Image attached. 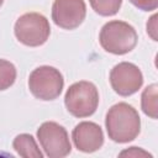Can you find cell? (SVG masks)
Instances as JSON below:
<instances>
[{
	"label": "cell",
	"mask_w": 158,
	"mask_h": 158,
	"mask_svg": "<svg viewBox=\"0 0 158 158\" xmlns=\"http://www.w3.org/2000/svg\"><path fill=\"white\" fill-rule=\"evenodd\" d=\"M105 127L109 138L114 142L127 143L139 135L141 118L132 105L118 102L109 109L105 117Z\"/></svg>",
	"instance_id": "6da1fadb"
},
{
	"label": "cell",
	"mask_w": 158,
	"mask_h": 158,
	"mask_svg": "<svg viewBox=\"0 0 158 158\" xmlns=\"http://www.w3.org/2000/svg\"><path fill=\"white\" fill-rule=\"evenodd\" d=\"M137 32L130 23L120 20L106 22L99 35L101 47L112 54H126L131 52L137 44Z\"/></svg>",
	"instance_id": "7a4b0ae2"
},
{
	"label": "cell",
	"mask_w": 158,
	"mask_h": 158,
	"mask_svg": "<svg viewBox=\"0 0 158 158\" xmlns=\"http://www.w3.org/2000/svg\"><path fill=\"white\" fill-rule=\"evenodd\" d=\"M64 104L73 116L79 118L89 117L98 109L99 91L90 81H77L68 88L64 96Z\"/></svg>",
	"instance_id": "3957f363"
},
{
	"label": "cell",
	"mask_w": 158,
	"mask_h": 158,
	"mask_svg": "<svg viewBox=\"0 0 158 158\" xmlns=\"http://www.w3.org/2000/svg\"><path fill=\"white\" fill-rule=\"evenodd\" d=\"M62 73L51 65H41L32 70L28 78V89L40 100L49 101L57 99L63 89Z\"/></svg>",
	"instance_id": "277c9868"
},
{
	"label": "cell",
	"mask_w": 158,
	"mask_h": 158,
	"mask_svg": "<svg viewBox=\"0 0 158 158\" xmlns=\"http://www.w3.org/2000/svg\"><path fill=\"white\" fill-rule=\"evenodd\" d=\"M16 38L25 46H42L49 37L51 26L46 16L38 12H27L21 15L14 28Z\"/></svg>",
	"instance_id": "5b68a950"
},
{
	"label": "cell",
	"mask_w": 158,
	"mask_h": 158,
	"mask_svg": "<svg viewBox=\"0 0 158 158\" xmlns=\"http://www.w3.org/2000/svg\"><path fill=\"white\" fill-rule=\"evenodd\" d=\"M37 138L46 156L49 158H62L72 151L67 130L57 122H43L37 130Z\"/></svg>",
	"instance_id": "8992f818"
},
{
	"label": "cell",
	"mask_w": 158,
	"mask_h": 158,
	"mask_svg": "<svg viewBox=\"0 0 158 158\" xmlns=\"http://www.w3.org/2000/svg\"><path fill=\"white\" fill-rule=\"evenodd\" d=\"M110 84L116 94L121 96H130L141 89L143 84V75L136 64L121 62L111 69Z\"/></svg>",
	"instance_id": "52a82bcc"
},
{
	"label": "cell",
	"mask_w": 158,
	"mask_h": 158,
	"mask_svg": "<svg viewBox=\"0 0 158 158\" xmlns=\"http://www.w3.org/2000/svg\"><path fill=\"white\" fill-rule=\"evenodd\" d=\"M86 15L84 0H54L52 5L53 22L64 30H74L81 25Z\"/></svg>",
	"instance_id": "ba28073f"
},
{
	"label": "cell",
	"mask_w": 158,
	"mask_h": 158,
	"mask_svg": "<svg viewBox=\"0 0 158 158\" xmlns=\"http://www.w3.org/2000/svg\"><path fill=\"white\" fill-rule=\"evenodd\" d=\"M72 138L78 151L84 153H93L104 144V132L101 127L91 121L79 122L72 132Z\"/></svg>",
	"instance_id": "9c48e42d"
},
{
	"label": "cell",
	"mask_w": 158,
	"mask_h": 158,
	"mask_svg": "<svg viewBox=\"0 0 158 158\" xmlns=\"http://www.w3.org/2000/svg\"><path fill=\"white\" fill-rule=\"evenodd\" d=\"M12 147L17 152V154L25 158H42L43 157L35 138L28 133L17 135L14 138Z\"/></svg>",
	"instance_id": "30bf717a"
},
{
	"label": "cell",
	"mask_w": 158,
	"mask_h": 158,
	"mask_svg": "<svg viewBox=\"0 0 158 158\" xmlns=\"http://www.w3.org/2000/svg\"><path fill=\"white\" fill-rule=\"evenodd\" d=\"M157 84L148 85L141 96V107L142 111L149 116L151 118H157V111H158V94H157Z\"/></svg>",
	"instance_id": "8fae6325"
},
{
	"label": "cell",
	"mask_w": 158,
	"mask_h": 158,
	"mask_svg": "<svg viewBox=\"0 0 158 158\" xmlns=\"http://www.w3.org/2000/svg\"><path fill=\"white\" fill-rule=\"evenodd\" d=\"M93 10L101 16H112L118 12L122 0H89Z\"/></svg>",
	"instance_id": "7c38bea8"
},
{
	"label": "cell",
	"mask_w": 158,
	"mask_h": 158,
	"mask_svg": "<svg viewBox=\"0 0 158 158\" xmlns=\"http://www.w3.org/2000/svg\"><path fill=\"white\" fill-rule=\"evenodd\" d=\"M16 80V68L15 65L6 60L0 59V91L9 89Z\"/></svg>",
	"instance_id": "4fadbf2b"
},
{
	"label": "cell",
	"mask_w": 158,
	"mask_h": 158,
	"mask_svg": "<svg viewBox=\"0 0 158 158\" xmlns=\"http://www.w3.org/2000/svg\"><path fill=\"white\" fill-rule=\"evenodd\" d=\"M128 1L143 11H153L158 7V0H128Z\"/></svg>",
	"instance_id": "5bb4252c"
},
{
	"label": "cell",
	"mask_w": 158,
	"mask_h": 158,
	"mask_svg": "<svg viewBox=\"0 0 158 158\" xmlns=\"http://www.w3.org/2000/svg\"><path fill=\"white\" fill-rule=\"evenodd\" d=\"M120 156L121 157H123V156H127V157H135V158H139V157H149V158H152V154H149L148 152H146V151H143L142 148H139V147H130L128 149H125V151H122L121 153H120Z\"/></svg>",
	"instance_id": "9a60e30c"
},
{
	"label": "cell",
	"mask_w": 158,
	"mask_h": 158,
	"mask_svg": "<svg viewBox=\"0 0 158 158\" xmlns=\"http://www.w3.org/2000/svg\"><path fill=\"white\" fill-rule=\"evenodd\" d=\"M147 33L152 37L153 41H157V15H153L147 22Z\"/></svg>",
	"instance_id": "2e32d148"
},
{
	"label": "cell",
	"mask_w": 158,
	"mask_h": 158,
	"mask_svg": "<svg viewBox=\"0 0 158 158\" xmlns=\"http://www.w3.org/2000/svg\"><path fill=\"white\" fill-rule=\"evenodd\" d=\"M2 2H4V0H0V6L2 5Z\"/></svg>",
	"instance_id": "e0dca14e"
}]
</instances>
